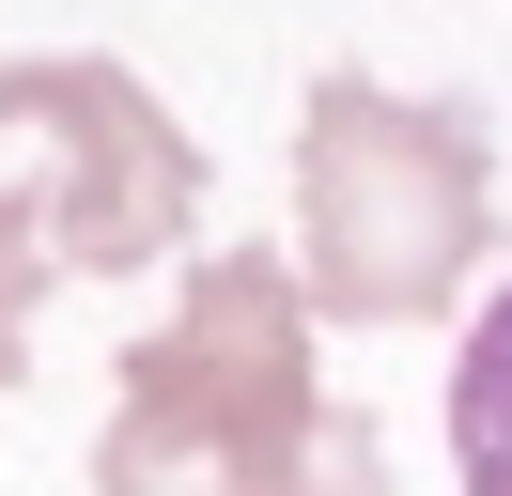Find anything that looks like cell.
I'll return each mask as SVG.
<instances>
[{"instance_id": "obj_1", "label": "cell", "mask_w": 512, "mask_h": 496, "mask_svg": "<svg viewBox=\"0 0 512 496\" xmlns=\"http://www.w3.org/2000/svg\"><path fill=\"white\" fill-rule=\"evenodd\" d=\"M388 450L311 372V295L280 248H202L171 326L125 341L94 496H373Z\"/></svg>"}, {"instance_id": "obj_2", "label": "cell", "mask_w": 512, "mask_h": 496, "mask_svg": "<svg viewBox=\"0 0 512 496\" xmlns=\"http://www.w3.org/2000/svg\"><path fill=\"white\" fill-rule=\"evenodd\" d=\"M295 233L311 279L295 295L342 326H435L466 295V264L497 248V140L450 93H388V78H311L295 124Z\"/></svg>"}, {"instance_id": "obj_3", "label": "cell", "mask_w": 512, "mask_h": 496, "mask_svg": "<svg viewBox=\"0 0 512 496\" xmlns=\"http://www.w3.org/2000/svg\"><path fill=\"white\" fill-rule=\"evenodd\" d=\"M0 124L32 140L47 248L78 279H140L202 233V140L156 109V78H125L94 47H47V62H0Z\"/></svg>"}, {"instance_id": "obj_4", "label": "cell", "mask_w": 512, "mask_h": 496, "mask_svg": "<svg viewBox=\"0 0 512 496\" xmlns=\"http://www.w3.org/2000/svg\"><path fill=\"white\" fill-rule=\"evenodd\" d=\"M450 465H466V496H512V279L481 295L466 357H450Z\"/></svg>"}, {"instance_id": "obj_5", "label": "cell", "mask_w": 512, "mask_h": 496, "mask_svg": "<svg viewBox=\"0 0 512 496\" xmlns=\"http://www.w3.org/2000/svg\"><path fill=\"white\" fill-rule=\"evenodd\" d=\"M47 279H63V248H47V202H32V186H0V388H16V357H32Z\"/></svg>"}]
</instances>
